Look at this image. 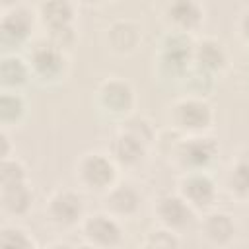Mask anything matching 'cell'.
<instances>
[{
	"mask_svg": "<svg viewBox=\"0 0 249 249\" xmlns=\"http://www.w3.org/2000/svg\"><path fill=\"white\" fill-rule=\"evenodd\" d=\"M169 115H171V126L185 136L204 134L214 121L212 105L202 97H191V95L177 99L171 105Z\"/></svg>",
	"mask_w": 249,
	"mask_h": 249,
	"instance_id": "6da1fadb",
	"label": "cell"
},
{
	"mask_svg": "<svg viewBox=\"0 0 249 249\" xmlns=\"http://www.w3.org/2000/svg\"><path fill=\"white\" fill-rule=\"evenodd\" d=\"M78 181L97 193H107L117 185V163L109 154L103 152H89L84 154L76 167Z\"/></svg>",
	"mask_w": 249,
	"mask_h": 249,
	"instance_id": "7a4b0ae2",
	"label": "cell"
},
{
	"mask_svg": "<svg viewBox=\"0 0 249 249\" xmlns=\"http://www.w3.org/2000/svg\"><path fill=\"white\" fill-rule=\"evenodd\" d=\"M171 154L185 171H204L216 158L218 144L214 142V138L204 134L181 136Z\"/></svg>",
	"mask_w": 249,
	"mask_h": 249,
	"instance_id": "3957f363",
	"label": "cell"
},
{
	"mask_svg": "<svg viewBox=\"0 0 249 249\" xmlns=\"http://www.w3.org/2000/svg\"><path fill=\"white\" fill-rule=\"evenodd\" d=\"M45 214H47V220L56 228H74L82 224L86 218L84 198L76 191L58 189L49 196L45 204Z\"/></svg>",
	"mask_w": 249,
	"mask_h": 249,
	"instance_id": "277c9868",
	"label": "cell"
},
{
	"mask_svg": "<svg viewBox=\"0 0 249 249\" xmlns=\"http://www.w3.org/2000/svg\"><path fill=\"white\" fill-rule=\"evenodd\" d=\"M97 105L101 111H105L111 117H121L126 119L132 115L134 109V89L130 82L123 78H107L97 86Z\"/></svg>",
	"mask_w": 249,
	"mask_h": 249,
	"instance_id": "5b68a950",
	"label": "cell"
},
{
	"mask_svg": "<svg viewBox=\"0 0 249 249\" xmlns=\"http://www.w3.org/2000/svg\"><path fill=\"white\" fill-rule=\"evenodd\" d=\"M86 243H91L99 249H117L123 243V228L117 218L107 212H97L86 216L80 224Z\"/></svg>",
	"mask_w": 249,
	"mask_h": 249,
	"instance_id": "8992f818",
	"label": "cell"
},
{
	"mask_svg": "<svg viewBox=\"0 0 249 249\" xmlns=\"http://www.w3.org/2000/svg\"><path fill=\"white\" fill-rule=\"evenodd\" d=\"M27 62L31 66L33 78H37L41 82H56L66 72L64 53L60 49H56L54 45H51L49 41L33 45L29 51Z\"/></svg>",
	"mask_w": 249,
	"mask_h": 249,
	"instance_id": "52a82bcc",
	"label": "cell"
},
{
	"mask_svg": "<svg viewBox=\"0 0 249 249\" xmlns=\"http://www.w3.org/2000/svg\"><path fill=\"white\" fill-rule=\"evenodd\" d=\"M177 193L198 212V210H208L216 196H218V187L214 179L206 171H185L179 179Z\"/></svg>",
	"mask_w": 249,
	"mask_h": 249,
	"instance_id": "ba28073f",
	"label": "cell"
},
{
	"mask_svg": "<svg viewBox=\"0 0 249 249\" xmlns=\"http://www.w3.org/2000/svg\"><path fill=\"white\" fill-rule=\"evenodd\" d=\"M156 218L160 220V224L167 230L173 231H181L191 228L196 222V210L179 195H163L158 198L156 206H154Z\"/></svg>",
	"mask_w": 249,
	"mask_h": 249,
	"instance_id": "9c48e42d",
	"label": "cell"
},
{
	"mask_svg": "<svg viewBox=\"0 0 249 249\" xmlns=\"http://www.w3.org/2000/svg\"><path fill=\"white\" fill-rule=\"evenodd\" d=\"M142 204L140 193L128 183H117L103 196V212L117 220H132Z\"/></svg>",
	"mask_w": 249,
	"mask_h": 249,
	"instance_id": "30bf717a",
	"label": "cell"
},
{
	"mask_svg": "<svg viewBox=\"0 0 249 249\" xmlns=\"http://www.w3.org/2000/svg\"><path fill=\"white\" fill-rule=\"evenodd\" d=\"M237 233V224L228 212H210L200 220V237L212 247H228Z\"/></svg>",
	"mask_w": 249,
	"mask_h": 249,
	"instance_id": "8fae6325",
	"label": "cell"
},
{
	"mask_svg": "<svg viewBox=\"0 0 249 249\" xmlns=\"http://www.w3.org/2000/svg\"><path fill=\"white\" fill-rule=\"evenodd\" d=\"M193 66L216 78V74L228 66V53L222 43L214 39H202L193 47Z\"/></svg>",
	"mask_w": 249,
	"mask_h": 249,
	"instance_id": "7c38bea8",
	"label": "cell"
},
{
	"mask_svg": "<svg viewBox=\"0 0 249 249\" xmlns=\"http://www.w3.org/2000/svg\"><path fill=\"white\" fill-rule=\"evenodd\" d=\"M31 27H33V18L23 8H14L10 14H4L0 21L4 47L10 49L16 45H23L29 37Z\"/></svg>",
	"mask_w": 249,
	"mask_h": 249,
	"instance_id": "4fadbf2b",
	"label": "cell"
},
{
	"mask_svg": "<svg viewBox=\"0 0 249 249\" xmlns=\"http://www.w3.org/2000/svg\"><path fill=\"white\" fill-rule=\"evenodd\" d=\"M148 152V146L142 144L140 140L132 138L130 134L124 132H117L109 144V156L113 158V161L117 165H124V167H134L138 165L144 156Z\"/></svg>",
	"mask_w": 249,
	"mask_h": 249,
	"instance_id": "5bb4252c",
	"label": "cell"
},
{
	"mask_svg": "<svg viewBox=\"0 0 249 249\" xmlns=\"http://www.w3.org/2000/svg\"><path fill=\"white\" fill-rule=\"evenodd\" d=\"M33 78L31 66L19 54H4L0 60L2 91H19Z\"/></svg>",
	"mask_w": 249,
	"mask_h": 249,
	"instance_id": "9a60e30c",
	"label": "cell"
},
{
	"mask_svg": "<svg viewBox=\"0 0 249 249\" xmlns=\"http://www.w3.org/2000/svg\"><path fill=\"white\" fill-rule=\"evenodd\" d=\"M167 19L173 25V31L191 33L202 23V8L195 2H175L167 6Z\"/></svg>",
	"mask_w": 249,
	"mask_h": 249,
	"instance_id": "2e32d148",
	"label": "cell"
},
{
	"mask_svg": "<svg viewBox=\"0 0 249 249\" xmlns=\"http://www.w3.org/2000/svg\"><path fill=\"white\" fill-rule=\"evenodd\" d=\"M107 41L115 53L128 54L140 43V29L136 23H132L128 19H119V21L111 23V27L107 31Z\"/></svg>",
	"mask_w": 249,
	"mask_h": 249,
	"instance_id": "e0dca14e",
	"label": "cell"
},
{
	"mask_svg": "<svg viewBox=\"0 0 249 249\" xmlns=\"http://www.w3.org/2000/svg\"><path fill=\"white\" fill-rule=\"evenodd\" d=\"M27 115V101L21 91H2L0 95V123L2 130L18 126Z\"/></svg>",
	"mask_w": 249,
	"mask_h": 249,
	"instance_id": "ac0fdd59",
	"label": "cell"
},
{
	"mask_svg": "<svg viewBox=\"0 0 249 249\" xmlns=\"http://www.w3.org/2000/svg\"><path fill=\"white\" fill-rule=\"evenodd\" d=\"M2 212L10 216H23L29 212L33 202V193L29 185H16V187H2L0 193Z\"/></svg>",
	"mask_w": 249,
	"mask_h": 249,
	"instance_id": "d6986e66",
	"label": "cell"
},
{
	"mask_svg": "<svg viewBox=\"0 0 249 249\" xmlns=\"http://www.w3.org/2000/svg\"><path fill=\"white\" fill-rule=\"evenodd\" d=\"M39 18L49 29L62 27V25H72V6L68 2H47L39 6Z\"/></svg>",
	"mask_w": 249,
	"mask_h": 249,
	"instance_id": "ffe728a7",
	"label": "cell"
},
{
	"mask_svg": "<svg viewBox=\"0 0 249 249\" xmlns=\"http://www.w3.org/2000/svg\"><path fill=\"white\" fill-rule=\"evenodd\" d=\"M119 130L124 132V134H130L132 138L140 140V142L146 144L148 148H150V144H154L156 138H158V134H156L152 123H150L146 117H142V115H130V117L123 119Z\"/></svg>",
	"mask_w": 249,
	"mask_h": 249,
	"instance_id": "44dd1931",
	"label": "cell"
},
{
	"mask_svg": "<svg viewBox=\"0 0 249 249\" xmlns=\"http://www.w3.org/2000/svg\"><path fill=\"white\" fill-rule=\"evenodd\" d=\"M181 80L185 82L187 95H191V97H202L204 99L214 88V76L206 74V72H202L195 66H191Z\"/></svg>",
	"mask_w": 249,
	"mask_h": 249,
	"instance_id": "7402d4cb",
	"label": "cell"
},
{
	"mask_svg": "<svg viewBox=\"0 0 249 249\" xmlns=\"http://www.w3.org/2000/svg\"><path fill=\"white\" fill-rule=\"evenodd\" d=\"M0 249H35V241L23 228L4 224L0 230Z\"/></svg>",
	"mask_w": 249,
	"mask_h": 249,
	"instance_id": "603a6c76",
	"label": "cell"
},
{
	"mask_svg": "<svg viewBox=\"0 0 249 249\" xmlns=\"http://www.w3.org/2000/svg\"><path fill=\"white\" fill-rule=\"evenodd\" d=\"M27 183V169L21 160L16 156L2 160L0 165V185L2 187H16V185H25Z\"/></svg>",
	"mask_w": 249,
	"mask_h": 249,
	"instance_id": "cb8c5ba5",
	"label": "cell"
},
{
	"mask_svg": "<svg viewBox=\"0 0 249 249\" xmlns=\"http://www.w3.org/2000/svg\"><path fill=\"white\" fill-rule=\"evenodd\" d=\"M142 245H148L152 249H179V235L173 230H167L163 226L154 228L146 233V239Z\"/></svg>",
	"mask_w": 249,
	"mask_h": 249,
	"instance_id": "d4e9b609",
	"label": "cell"
},
{
	"mask_svg": "<svg viewBox=\"0 0 249 249\" xmlns=\"http://www.w3.org/2000/svg\"><path fill=\"white\" fill-rule=\"evenodd\" d=\"M49 43L54 45L56 49H60L62 53L74 45L76 41V33H74V27L72 25H62V27H54V29H49Z\"/></svg>",
	"mask_w": 249,
	"mask_h": 249,
	"instance_id": "484cf974",
	"label": "cell"
},
{
	"mask_svg": "<svg viewBox=\"0 0 249 249\" xmlns=\"http://www.w3.org/2000/svg\"><path fill=\"white\" fill-rule=\"evenodd\" d=\"M239 33H241V37L249 43V10L241 16V19H239Z\"/></svg>",
	"mask_w": 249,
	"mask_h": 249,
	"instance_id": "4316f807",
	"label": "cell"
},
{
	"mask_svg": "<svg viewBox=\"0 0 249 249\" xmlns=\"http://www.w3.org/2000/svg\"><path fill=\"white\" fill-rule=\"evenodd\" d=\"M45 249H70V247L64 245V243H53V245H49V247H45Z\"/></svg>",
	"mask_w": 249,
	"mask_h": 249,
	"instance_id": "83f0119b",
	"label": "cell"
},
{
	"mask_svg": "<svg viewBox=\"0 0 249 249\" xmlns=\"http://www.w3.org/2000/svg\"><path fill=\"white\" fill-rule=\"evenodd\" d=\"M74 249H99V247H95V245H91V243H82V245H78V247H74Z\"/></svg>",
	"mask_w": 249,
	"mask_h": 249,
	"instance_id": "f1b7e54d",
	"label": "cell"
},
{
	"mask_svg": "<svg viewBox=\"0 0 249 249\" xmlns=\"http://www.w3.org/2000/svg\"><path fill=\"white\" fill-rule=\"evenodd\" d=\"M140 249H152V247H148V245H142V247H140Z\"/></svg>",
	"mask_w": 249,
	"mask_h": 249,
	"instance_id": "f546056e",
	"label": "cell"
}]
</instances>
